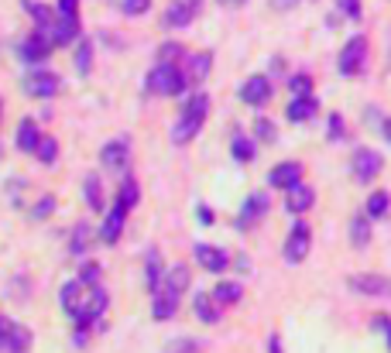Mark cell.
Returning <instances> with one entry per match:
<instances>
[{
  "mask_svg": "<svg viewBox=\"0 0 391 353\" xmlns=\"http://www.w3.org/2000/svg\"><path fill=\"white\" fill-rule=\"evenodd\" d=\"M158 281H161V254H158V247H148V254H145V288L155 292Z\"/></svg>",
  "mask_w": 391,
  "mask_h": 353,
  "instance_id": "26",
  "label": "cell"
},
{
  "mask_svg": "<svg viewBox=\"0 0 391 353\" xmlns=\"http://www.w3.org/2000/svg\"><path fill=\"white\" fill-rule=\"evenodd\" d=\"M48 55H52V41L45 38V35H31V38L21 41V59L28 62V66H45L48 62Z\"/></svg>",
  "mask_w": 391,
  "mask_h": 353,
  "instance_id": "15",
  "label": "cell"
},
{
  "mask_svg": "<svg viewBox=\"0 0 391 353\" xmlns=\"http://www.w3.org/2000/svg\"><path fill=\"white\" fill-rule=\"evenodd\" d=\"M254 130H258V137H261V141H272L274 137V127H272V120H254ZM258 137H254V141H258Z\"/></svg>",
  "mask_w": 391,
  "mask_h": 353,
  "instance_id": "40",
  "label": "cell"
},
{
  "mask_svg": "<svg viewBox=\"0 0 391 353\" xmlns=\"http://www.w3.org/2000/svg\"><path fill=\"white\" fill-rule=\"evenodd\" d=\"M337 7H340L351 21H357V17H360V0H337Z\"/></svg>",
  "mask_w": 391,
  "mask_h": 353,
  "instance_id": "41",
  "label": "cell"
},
{
  "mask_svg": "<svg viewBox=\"0 0 391 353\" xmlns=\"http://www.w3.org/2000/svg\"><path fill=\"white\" fill-rule=\"evenodd\" d=\"M374 329H378V333H385V329H388V319H385V315H378V319H374Z\"/></svg>",
  "mask_w": 391,
  "mask_h": 353,
  "instance_id": "47",
  "label": "cell"
},
{
  "mask_svg": "<svg viewBox=\"0 0 391 353\" xmlns=\"http://www.w3.org/2000/svg\"><path fill=\"white\" fill-rule=\"evenodd\" d=\"M196 261H199V268H206V271H213V275H223L234 261H230V254L223 250V247H213V243H196Z\"/></svg>",
  "mask_w": 391,
  "mask_h": 353,
  "instance_id": "10",
  "label": "cell"
},
{
  "mask_svg": "<svg viewBox=\"0 0 391 353\" xmlns=\"http://www.w3.org/2000/svg\"><path fill=\"white\" fill-rule=\"evenodd\" d=\"M24 7H28V14H31V21H35V31L48 38V28H52V21H55V14L41 3V0H24Z\"/></svg>",
  "mask_w": 391,
  "mask_h": 353,
  "instance_id": "25",
  "label": "cell"
},
{
  "mask_svg": "<svg viewBox=\"0 0 391 353\" xmlns=\"http://www.w3.org/2000/svg\"><path fill=\"white\" fill-rule=\"evenodd\" d=\"M0 319H3V315H0Z\"/></svg>",
  "mask_w": 391,
  "mask_h": 353,
  "instance_id": "49",
  "label": "cell"
},
{
  "mask_svg": "<svg viewBox=\"0 0 391 353\" xmlns=\"http://www.w3.org/2000/svg\"><path fill=\"white\" fill-rule=\"evenodd\" d=\"M193 313L199 322H206V326H213V322H220V306L206 295V292H199L193 299Z\"/></svg>",
  "mask_w": 391,
  "mask_h": 353,
  "instance_id": "24",
  "label": "cell"
},
{
  "mask_svg": "<svg viewBox=\"0 0 391 353\" xmlns=\"http://www.w3.org/2000/svg\"><path fill=\"white\" fill-rule=\"evenodd\" d=\"M230 151H234L237 161H251V158L258 155V141H254V137H247V134H240V130H234Z\"/></svg>",
  "mask_w": 391,
  "mask_h": 353,
  "instance_id": "28",
  "label": "cell"
},
{
  "mask_svg": "<svg viewBox=\"0 0 391 353\" xmlns=\"http://www.w3.org/2000/svg\"><path fill=\"white\" fill-rule=\"evenodd\" d=\"M100 264L96 261H82V268H79V285L82 288H93V285H100Z\"/></svg>",
  "mask_w": 391,
  "mask_h": 353,
  "instance_id": "33",
  "label": "cell"
},
{
  "mask_svg": "<svg viewBox=\"0 0 391 353\" xmlns=\"http://www.w3.org/2000/svg\"><path fill=\"white\" fill-rule=\"evenodd\" d=\"M199 223H213V213L206 206H199Z\"/></svg>",
  "mask_w": 391,
  "mask_h": 353,
  "instance_id": "46",
  "label": "cell"
},
{
  "mask_svg": "<svg viewBox=\"0 0 391 353\" xmlns=\"http://www.w3.org/2000/svg\"><path fill=\"white\" fill-rule=\"evenodd\" d=\"M351 168H353V179L357 182H374L381 175V168H385V158H381V151H374V148H357L351 158Z\"/></svg>",
  "mask_w": 391,
  "mask_h": 353,
  "instance_id": "7",
  "label": "cell"
},
{
  "mask_svg": "<svg viewBox=\"0 0 391 353\" xmlns=\"http://www.w3.org/2000/svg\"><path fill=\"white\" fill-rule=\"evenodd\" d=\"M209 114V96L199 89L189 96V103H186V110L179 114V120L172 123V130H168V137H172V144H189L196 134H199V127H202V120Z\"/></svg>",
  "mask_w": 391,
  "mask_h": 353,
  "instance_id": "3",
  "label": "cell"
},
{
  "mask_svg": "<svg viewBox=\"0 0 391 353\" xmlns=\"http://www.w3.org/2000/svg\"><path fill=\"white\" fill-rule=\"evenodd\" d=\"M388 202H391V196L385 193V189L371 193V199H367V216H371V220H381V216H388Z\"/></svg>",
  "mask_w": 391,
  "mask_h": 353,
  "instance_id": "31",
  "label": "cell"
},
{
  "mask_svg": "<svg viewBox=\"0 0 391 353\" xmlns=\"http://www.w3.org/2000/svg\"><path fill=\"white\" fill-rule=\"evenodd\" d=\"M100 158H103V165H107L110 172H127V161H131V141H127L124 134H120V137H110V141L103 144Z\"/></svg>",
  "mask_w": 391,
  "mask_h": 353,
  "instance_id": "11",
  "label": "cell"
},
{
  "mask_svg": "<svg viewBox=\"0 0 391 353\" xmlns=\"http://www.w3.org/2000/svg\"><path fill=\"white\" fill-rule=\"evenodd\" d=\"M138 199H141V189H138V179L131 175V172H124V179H120V193H117V206L120 209H134L138 206Z\"/></svg>",
  "mask_w": 391,
  "mask_h": 353,
  "instance_id": "23",
  "label": "cell"
},
{
  "mask_svg": "<svg viewBox=\"0 0 391 353\" xmlns=\"http://www.w3.org/2000/svg\"><path fill=\"white\" fill-rule=\"evenodd\" d=\"M209 299H213L220 309H223V306H237V302L244 299V288H240L237 281H220V285H213Z\"/></svg>",
  "mask_w": 391,
  "mask_h": 353,
  "instance_id": "22",
  "label": "cell"
},
{
  "mask_svg": "<svg viewBox=\"0 0 391 353\" xmlns=\"http://www.w3.org/2000/svg\"><path fill=\"white\" fill-rule=\"evenodd\" d=\"M55 14L59 17H69V21H79V0H59Z\"/></svg>",
  "mask_w": 391,
  "mask_h": 353,
  "instance_id": "38",
  "label": "cell"
},
{
  "mask_svg": "<svg viewBox=\"0 0 391 353\" xmlns=\"http://www.w3.org/2000/svg\"><path fill=\"white\" fill-rule=\"evenodd\" d=\"M240 100L247 103V107H265L268 100H272V82L268 76H251L244 86H240Z\"/></svg>",
  "mask_w": 391,
  "mask_h": 353,
  "instance_id": "13",
  "label": "cell"
},
{
  "mask_svg": "<svg viewBox=\"0 0 391 353\" xmlns=\"http://www.w3.org/2000/svg\"><path fill=\"white\" fill-rule=\"evenodd\" d=\"M292 93H295V96H313V79L309 76H292Z\"/></svg>",
  "mask_w": 391,
  "mask_h": 353,
  "instance_id": "39",
  "label": "cell"
},
{
  "mask_svg": "<svg viewBox=\"0 0 391 353\" xmlns=\"http://www.w3.org/2000/svg\"><path fill=\"white\" fill-rule=\"evenodd\" d=\"M313 202H316L313 186L299 182L295 189H288V196H285V209H288V213H306V209H313Z\"/></svg>",
  "mask_w": 391,
  "mask_h": 353,
  "instance_id": "20",
  "label": "cell"
},
{
  "mask_svg": "<svg viewBox=\"0 0 391 353\" xmlns=\"http://www.w3.org/2000/svg\"><path fill=\"white\" fill-rule=\"evenodd\" d=\"M38 137H41V130H38V123H35L31 117H24L21 123H17V148H21L24 155H35Z\"/></svg>",
  "mask_w": 391,
  "mask_h": 353,
  "instance_id": "21",
  "label": "cell"
},
{
  "mask_svg": "<svg viewBox=\"0 0 391 353\" xmlns=\"http://www.w3.org/2000/svg\"><path fill=\"white\" fill-rule=\"evenodd\" d=\"M59 302H62V313L76 322V329H89L100 315L107 313L110 295H107L103 285L82 288L79 281H66V285L59 288Z\"/></svg>",
  "mask_w": 391,
  "mask_h": 353,
  "instance_id": "1",
  "label": "cell"
},
{
  "mask_svg": "<svg viewBox=\"0 0 391 353\" xmlns=\"http://www.w3.org/2000/svg\"><path fill=\"white\" fill-rule=\"evenodd\" d=\"M268 350H272V353H281V340H278V336H272V340H268Z\"/></svg>",
  "mask_w": 391,
  "mask_h": 353,
  "instance_id": "48",
  "label": "cell"
},
{
  "mask_svg": "<svg viewBox=\"0 0 391 353\" xmlns=\"http://www.w3.org/2000/svg\"><path fill=\"white\" fill-rule=\"evenodd\" d=\"M209 66H213V55L209 52H199V55H193L189 59V76H186V82L193 79V82H199V79L209 76Z\"/></svg>",
  "mask_w": 391,
  "mask_h": 353,
  "instance_id": "29",
  "label": "cell"
},
{
  "mask_svg": "<svg viewBox=\"0 0 391 353\" xmlns=\"http://www.w3.org/2000/svg\"><path fill=\"white\" fill-rule=\"evenodd\" d=\"M24 89L35 100H52L62 89V79L55 76V73H48V69H31V76L24 79Z\"/></svg>",
  "mask_w": 391,
  "mask_h": 353,
  "instance_id": "9",
  "label": "cell"
},
{
  "mask_svg": "<svg viewBox=\"0 0 391 353\" xmlns=\"http://www.w3.org/2000/svg\"><path fill=\"white\" fill-rule=\"evenodd\" d=\"M89 66H93V45L89 41H79V48H76V69L86 76L89 73Z\"/></svg>",
  "mask_w": 391,
  "mask_h": 353,
  "instance_id": "35",
  "label": "cell"
},
{
  "mask_svg": "<svg viewBox=\"0 0 391 353\" xmlns=\"http://www.w3.org/2000/svg\"><path fill=\"white\" fill-rule=\"evenodd\" d=\"M124 220H127V209H120L117 202L110 206V213L103 216V227H100V240L103 243H117L124 234Z\"/></svg>",
  "mask_w": 391,
  "mask_h": 353,
  "instance_id": "18",
  "label": "cell"
},
{
  "mask_svg": "<svg viewBox=\"0 0 391 353\" xmlns=\"http://www.w3.org/2000/svg\"><path fill=\"white\" fill-rule=\"evenodd\" d=\"M120 7H124V14H131V17H138V14H148V7H152V0H120Z\"/></svg>",
  "mask_w": 391,
  "mask_h": 353,
  "instance_id": "37",
  "label": "cell"
},
{
  "mask_svg": "<svg viewBox=\"0 0 391 353\" xmlns=\"http://www.w3.org/2000/svg\"><path fill=\"white\" fill-rule=\"evenodd\" d=\"M199 7H202V0H175V3H168V10H165V28H186V24H193Z\"/></svg>",
  "mask_w": 391,
  "mask_h": 353,
  "instance_id": "12",
  "label": "cell"
},
{
  "mask_svg": "<svg viewBox=\"0 0 391 353\" xmlns=\"http://www.w3.org/2000/svg\"><path fill=\"white\" fill-rule=\"evenodd\" d=\"M31 350V329L14 322V319H0V353H28Z\"/></svg>",
  "mask_w": 391,
  "mask_h": 353,
  "instance_id": "6",
  "label": "cell"
},
{
  "mask_svg": "<svg viewBox=\"0 0 391 353\" xmlns=\"http://www.w3.org/2000/svg\"><path fill=\"white\" fill-rule=\"evenodd\" d=\"M186 288H189V268L186 264H172L168 271H161V281H158V288L152 292L155 295L152 315H155L158 322H165V319H172V315L179 313V302H182V292Z\"/></svg>",
  "mask_w": 391,
  "mask_h": 353,
  "instance_id": "2",
  "label": "cell"
},
{
  "mask_svg": "<svg viewBox=\"0 0 391 353\" xmlns=\"http://www.w3.org/2000/svg\"><path fill=\"white\" fill-rule=\"evenodd\" d=\"M295 3H299V0H272V7H274V10H292Z\"/></svg>",
  "mask_w": 391,
  "mask_h": 353,
  "instance_id": "45",
  "label": "cell"
},
{
  "mask_svg": "<svg viewBox=\"0 0 391 353\" xmlns=\"http://www.w3.org/2000/svg\"><path fill=\"white\" fill-rule=\"evenodd\" d=\"M82 199H86V206L89 209H103V182H100V175H86V182H82Z\"/></svg>",
  "mask_w": 391,
  "mask_h": 353,
  "instance_id": "27",
  "label": "cell"
},
{
  "mask_svg": "<svg viewBox=\"0 0 391 353\" xmlns=\"http://www.w3.org/2000/svg\"><path fill=\"white\" fill-rule=\"evenodd\" d=\"M316 110H319L316 96H292V103H288L285 117L292 120V123H309V120L316 117Z\"/></svg>",
  "mask_w": 391,
  "mask_h": 353,
  "instance_id": "19",
  "label": "cell"
},
{
  "mask_svg": "<svg viewBox=\"0 0 391 353\" xmlns=\"http://www.w3.org/2000/svg\"><path fill=\"white\" fill-rule=\"evenodd\" d=\"M309 247H313V230H309V223H295V227L288 230V236H285L281 254H285L288 264H302V261L309 257Z\"/></svg>",
  "mask_w": 391,
  "mask_h": 353,
  "instance_id": "5",
  "label": "cell"
},
{
  "mask_svg": "<svg viewBox=\"0 0 391 353\" xmlns=\"http://www.w3.org/2000/svg\"><path fill=\"white\" fill-rule=\"evenodd\" d=\"M55 213V199L52 196H41L35 202V209H31V220H45V216H52Z\"/></svg>",
  "mask_w": 391,
  "mask_h": 353,
  "instance_id": "36",
  "label": "cell"
},
{
  "mask_svg": "<svg viewBox=\"0 0 391 353\" xmlns=\"http://www.w3.org/2000/svg\"><path fill=\"white\" fill-rule=\"evenodd\" d=\"M186 52H182V45H175V41H165L161 45V52H158V62L161 66H175V59H182Z\"/></svg>",
  "mask_w": 391,
  "mask_h": 353,
  "instance_id": "34",
  "label": "cell"
},
{
  "mask_svg": "<svg viewBox=\"0 0 391 353\" xmlns=\"http://www.w3.org/2000/svg\"><path fill=\"white\" fill-rule=\"evenodd\" d=\"M82 247H86V223H79L73 230V254H82Z\"/></svg>",
  "mask_w": 391,
  "mask_h": 353,
  "instance_id": "42",
  "label": "cell"
},
{
  "mask_svg": "<svg viewBox=\"0 0 391 353\" xmlns=\"http://www.w3.org/2000/svg\"><path fill=\"white\" fill-rule=\"evenodd\" d=\"M186 73L179 69V66H161L158 62L155 69L145 76V89L148 93H158V96H179V93H186Z\"/></svg>",
  "mask_w": 391,
  "mask_h": 353,
  "instance_id": "4",
  "label": "cell"
},
{
  "mask_svg": "<svg viewBox=\"0 0 391 353\" xmlns=\"http://www.w3.org/2000/svg\"><path fill=\"white\" fill-rule=\"evenodd\" d=\"M268 182H272L274 189H295L299 182H302V165L299 161H281V165H274L272 172H268Z\"/></svg>",
  "mask_w": 391,
  "mask_h": 353,
  "instance_id": "14",
  "label": "cell"
},
{
  "mask_svg": "<svg viewBox=\"0 0 391 353\" xmlns=\"http://www.w3.org/2000/svg\"><path fill=\"white\" fill-rule=\"evenodd\" d=\"M371 240V223H367V216L364 213H357L351 220V243L353 247H364Z\"/></svg>",
  "mask_w": 391,
  "mask_h": 353,
  "instance_id": "30",
  "label": "cell"
},
{
  "mask_svg": "<svg viewBox=\"0 0 391 353\" xmlns=\"http://www.w3.org/2000/svg\"><path fill=\"white\" fill-rule=\"evenodd\" d=\"M35 158L45 161V165H52V161L59 158V141H55V137H48V134H41L38 148H35Z\"/></svg>",
  "mask_w": 391,
  "mask_h": 353,
  "instance_id": "32",
  "label": "cell"
},
{
  "mask_svg": "<svg viewBox=\"0 0 391 353\" xmlns=\"http://www.w3.org/2000/svg\"><path fill=\"white\" fill-rule=\"evenodd\" d=\"M330 137H344V117L340 114L330 117Z\"/></svg>",
  "mask_w": 391,
  "mask_h": 353,
  "instance_id": "43",
  "label": "cell"
},
{
  "mask_svg": "<svg viewBox=\"0 0 391 353\" xmlns=\"http://www.w3.org/2000/svg\"><path fill=\"white\" fill-rule=\"evenodd\" d=\"M364 62H367V38L364 35H353L344 52H340V76H357L364 73Z\"/></svg>",
  "mask_w": 391,
  "mask_h": 353,
  "instance_id": "8",
  "label": "cell"
},
{
  "mask_svg": "<svg viewBox=\"0 0 391 353\" xmlns=\"http://www.w3.org/2000/svg\"><path fill=\"white\" fill-rule=\"evenodd\" d=\"M268 213V196L265 193H251V196L244 199V206H240V216H237V227L244 230V227H251L254 220H261Z\"/></svg>",
  "mask_w": 391,
  "mask_h": 353,
  "instance_id": "16",
  "label": "cell"
},
{
  "mask_svg": "<svg viewBox=\"0 0 391 353\" xmlns=\"http://www.w3.org/2000/svg\"><path fill=\"white\" fill-rule=\"evenodd\" d=\"M172 353H196V343L193 340H179V347H175Z\"/></svg>",
  "mask_w": 391,
  "mask_h": 353,
  "instance_id": "44",
  "label": "cell"
},
{
  "mask_svg": "<svg viewBox=\"0 0 391 353\" xmlns=\"http://www.w3.org/2000/svg\"><path fill=\"white\" fill-rule=\"evenodd\" d=\"M351 288L360 292V295H374V299H385L391 288V281L385 275H353L351 278Z\"/></svg>",
  "mask_w": 391,
  "mask_h": 353,
  "instance_id": "17",
  "label": "cell"
}]
</instances>
